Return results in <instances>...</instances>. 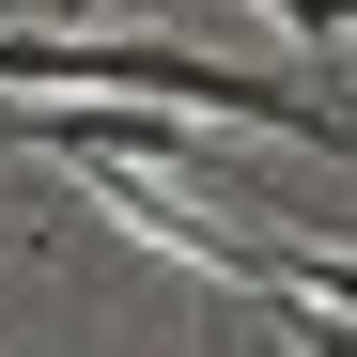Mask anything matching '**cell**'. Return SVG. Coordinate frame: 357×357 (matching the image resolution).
<instances>
[{"label":"cell","mask_w":357,"mask_h":357,"mask_svg":"<svg viewBox=\"0 0 357 357\" xmlns=\"http://www.w3.org/2000/svg\"><path fill=\"white\" fill-rule=\"evenodd\" d=\"M0 93H109V109H171V125H264V140H311V155H342V125L295 78H264V63H218V47H187V31H0Z\"/></svg>","instance_id":"obj_1"},{"label":"cell","mask_w":357,"mask_h":357,"mask_svg":"<svg viewBox=\"0 0 357 357\" xmlns=\"http://www.w3.org/2000/svg\"><path fill=\"white\" fill-rule=\"evenodd\" d=\"M295 357H357V326L342 311H295Z\"/></svg>","instance_id":"obj_2"}]
</instances>
